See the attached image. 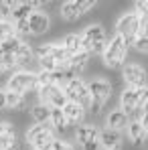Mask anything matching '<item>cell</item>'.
<instances>
[{"instance_id": "cell-26", "label": "cell", "mask_w": 148, "mask_h": 150, "mask_svg": "<svg viewBox=\"0 0 148 150\" xmlns=\"http://www.w3.org/2000/svg\"><path fill=\"white\" fill-rule=\"evenodd\" d=\"M14 67H18L14 55H8V53H4V51L0 49V73L10 71V69H14Z\"/></svg>"}, {"instance_id": "cell-15", "label": "cell", "mask_w": 148, "mask_h": 150, "mask_svg": "<svg viewBox=\"0 0 148 150\" xmlns=\"http://www.w3.org/2000/svg\"><path fill=\"white\" fill-rule=\"evenodd\" d=\"M61 112H63L67 124H81V120L85 116V108L79 105V103H75V101H67Z\"/></svg>"}, {"instance_id": "cell-21", "label": "cell", "mask_w": 148, "mask_h": 150, "mask_svg": "<svg viewBox=\"0 0 148 150\" xmlns=\"http://www.w3.org/2000/svg\"><path fill=\"white\" fill-rule=\"evenodd\" d=\"M4 100H6V108L8 110H14V112H21L26 108V96H21V93H12V91H6L4 89Z\"/></svg>"}, {"instance_id": "cell-33", "label": "cell", "mask_w": 148, "mask_h": 150, "mask_svg": "<svg viewBox=\"0 0 148 150\" xmlns=\"http://www.w3.org/2000/svg\"><path fill=\"white\" fill-rule=\"evenodd\" d=\"M77 6H79V12L85 14L87 10H91L96 6V2H91V0H77Z\"/></svg>"}, {"instance_id": "cell-9", "label": "cell", "mask_w": 148, "mask_h": 150, "mask_svg": "<svg viewBox=\"0 0 148 150\" xmlns=\"http://www.w3.org/2000/svg\"><path fill=\"white\" fill-rule=\"evenodd\" d=\"M138 28H140L138 16H136L134 12H128V14L120 16V21L116 23V35H120L124 41L132 47V43H134L136 37H138Z\"/></svg>"}, {"instance_id": "cell-4", "label": "cell", "mask_w": 148, "mask_h": 150, "mask_svg": "<svg viewBox=\"0 0 148 150\" xmlns=\"http://www.w3.org/2000/svg\"><path fill=\"white\" fill-rule=\"evenodd\" d=\"M63 93H65V98L67 101H75V103H79V105H83V108H89V89H87V83L81 79V77H73V79H69L65 85H63Z\"/></svg>"}, {"instance_id": "cell-31", "label": "cell", "mask_w": 148, "mask_h": 150, "mask_svg": "<svg viewBox=\"0 0 148 150\" xmlns=\"http://www.w3.org/2000/svg\"><path fill=\"white\" fill-rule=\"evenodd\" d=\"M51 150H75V148H73V144H71V142H65V140L55 138V140H53V144H51Z\"/></svg>"}, {"instance_id": "cell-1", "label": "cell", "mask_w": 148, "mask_h": 150, "mask_svg": "<svg viewBox=\"0 0 148 150\" xmlns=\"http://www.w3.org/2000/svg\"><path fill=\"white\" fill-rule=\"evenodd\" d=\"M128 49H130V45L124 41L120 35H116V37L106 45V51L101 53L103 65L110 67V69L124 67V65H126V57H128Z\"/></svg>"}, {"instance_id": "cell-36", "label": "cell", "mask_w": 148, "mask_h": 150, "mask_svg": "<svg viewBox=\"0 0 148 150\" xmlns=\"http://www.w3.org/2000/svg\"><path fill=\"white\" fill-rule=\"evenodd\" d=\"M142 114H148V100L142 103Z\"/></svg>"}, {"instance_id": "cell-14", "label": "cell", "mask_w": 148, "mask_h": 150, "mask_svg": "<svg viewBox=\"0 0 148 150\" xmlns=\"http://www.w3.org/2000/svg\"><path fill=\"white\" fill-rule=\"evenodd\" d=\"M98 138H99V130H98V126H93V124H81L75 130V140L81 146L98 142Z\"/></svg>"}, {"instance_id": "cell-34", "label": "cell", "mask_w": 148, "mask_h": 150, "mask_svg": "<svg viewBox=\"0 0 148 150\" xmlns=\"http://www.w3.org/2000/svg\"><path fill=\"white\" fill-rule=\"evenodd\" d=\"M138 122H140V126H142V130L146 132V136H148V114H142V116L138 118Z\"/></svg>"}, {"instance_id": "cell-27", "label": "cell", "mask_w": 148, "mask_h": 150, "mask_svg": "<svg viewBox=\"0 0 148 150\" xmlns=\"http://www.w3.org/2000/svg\"><path fill=\"white\" fill-rule=\"evenodd\" d=\"M12 37H16L14 23H12V21H2V23H0V43H2V41H8V39H12Z\"/></svg>"}, {"instance_id": "cell-18", "label": "cell", "mask_w": 148, "mask_h": 150, "mask_svg": "<svg viewBox=\"0 0 148 150\" xmlns=\"http://www.w3.org/2000/svg\"><path fill=\"white\" fill-rule=\"evenodd\" d=\"M89 53H85V51H79V53H75V55H71L69 57V63H67V67L73 71L75 75L81 73L85 67H87V63H89Z\"/></svg>"}, {"instance_id": "cell-11", "label": "cell", "mask_w": 148, "mask_h": 150, "mask_svg": "<svg viewBox=\"0 0 148 150\" xmlns=\"http://www.w3.org/2000/svg\"><path fill=\"white\" fill-rule=\"evenodd\" d=\"M26 23H28V33L35 35V37L45 35V33L49 30V26H51L49 14L43 12V10H35V12H30V16H28Z\"/></svg>"}, {"instance_id": "cell-22", "label": "cell", "mask_w": 148, "mask_h": 150, "mask_svg": "<svg viewBox=\"0 0 148 150\" xmlns=\"http://www.w3.org/2000/svg\"><path fill=\"white\" fill-rule=\"evenodd\" d=\"M49 124H51V130L53 132H65L67 130V120H65V116H63V112L61 110H53L51 108V120H49Z\"/></svg>"}, {"instance_id": "cell-30", "label": "cell", "mask_w": 148, "mask_h": 150, "mask_svg": "<svg viewBox=\"0 0 148 150\" xmlns=\"http://www.w3.org/2000/svg\"><path fill=\"white\" fill-rule=\"evenodd\" d=\"M132 47L138 51V53H148V37H138L132 43Z\"/></svg>"}, {"instance_id": "cell-10", "label": "cell", "mask_w": 148, "mask_h": 150, "mask_svg": "<svg viewBox=\"0 0 148 150\" xmlns=\"http://www.w3.org/2000/svg\"><path fill=\"white\" fill-rule=\"evenodd\" d=\"M39 100H41V103L49 105L53 110H63V105L67 103V98H65L63 89L53 85V83L43 87V89H39Z\"/></svg>"}, {"instance_id": "cell-35", "label": "cell", "mask_w": 148, "mask_h": 150, "mask_svg": "<svg viewBox=\"0 0 148 150\" xmlns=\"http://www.w3.org/2000/svg\"><path fill=\"white\" fill-rule=\"evenodd\" d=\"M6 108V100H4V91L0 89V110H4Z\"/></svg>"}, {"instance_id": "cell-17", "label": "cell", "mask_w": 148, "mask_h": 150, "mask_svg": "<svg viewBox=\"0 0 148 150\" xmlns=\"http://www.w3.org/2000/svg\"><path fill=\"white\" fill-rule=\"evenodd\" d=\"M30 12H35L33 2H12V14H10V18H12L14 23L26 21V18L30 16Z\"/></svg>"}, {"instance_id": "cell-40", "label": "cell", "mask_w": 148, "mask_h": 150, "mask_svg": "<svg viewBox=\"0 0 148 150\" xmlns=\"http://www.w3.org/2000/svg\"><path fill=\"white\" fill-rule=\"evenodd\" d=\"M30 150H35V148H30Z\"/></svg>"}, {"instance_id": "cell-5", "label": "cell", "mask_w": 148, "mask_h": 150, "mask_svg": "<svg viewBox=\"0 0 148 150\" xmlns=\"http://www.w3.org/2000/svg\"><path fill=\"white\" fill-rule=\"evenodd\" d=\"M26 140L30 142V148L35 150H51L55 140V132L47 124H37L26 130Z\"/></svg>"}, {"instance_id": "cell-28", "label": "cell", "mask_w": 148, "mask_h": 150, "mask_svg": "<svg viewBox=\"0 0 148 150\" xmlns=\"http://www.w3.org/2000/svg\"><path fill=\"white\" fill-rule=\"evenodd\" d=\"M39 61V65H41V71H47V73H53V71H57V69H63L57 61H53L51 57H43V59H37Z\"/></svg>"}, {"instance_id": "cell-24", "label": "cell", "mask_w": 148, "mask_h": 150, "mask_svg": "<svg viewBox=\"0 0 148 150\" xmlns=\"http://www.w3.org/2000/svg\"><path fill=\"white\" fill-rule=\"evenodd\" d=\"M65 51L69 53V55H75V53H79L81 49V35H77V33H71V35H67L65 39H63V43H61Z\"/></svg>"}, {"instance_id": "cell-23", "label": "cell", "mask_w": 148, "mask_h": 150, "mask_svg": "<svg viewBox=\"0 0 148 150\" xmlns=\"http://www.w3.org/2000/svg\"><path fill=\"white\" fill-rule=\"evenodd\" d=\"M30 116L37 124H49L51 120V108L45 103H37L33 110H30Z\"/></svg>"}, {"instance_id": "cell-3", "label": "cell", "mask_w": 148, "mask_h": 150, "mask_svg": "<svg viewBox=\"0 0 148 150\" xmlns=\"http://www.w3.org/2000/svg\"><path fill=\"white\" fill-rule=\"evenodd\" d=\"M87 89H89V112L91 114H99L103 103L112 98V83L106 81V79H93L87 83Z\"/></svg>"}, {"instance_id": "cell-6", "label": "cell", "mask_w": 148, "mask_h": 150, "mask_svg": "<svg viewBox=\"0 0 148 150\" xmlns=\"http://www.w3.org/2000/svg\"><path fill=\"white\" fill-rule=\"evenodd\" d=\"M33 89H37V73L33 71H16L6 81V91H12V93L25 96L26 91H33Z\"/></svg>"}, {"instance_id": "cell-39", "label": "cell", "mask_w": 148, "mask_h": 150, "mask_svg": "<svg viewBox=\"0 0 148 150\" xmlns=\"http://www.w3.org/2000/svg\"><path fill=\"white\" fill-rule=\"evenodd\" d=\"M146 4H148V0H146Z\"/></svg>"}, {"instance_id": "cell-29", "label": "cell", "mask_w": 148, "mask_h": 150, "mask_svg": "<svg viewBox=\"0 0 148 150\" xmlns=\"http://www.w3.org/2000/svg\"><path fill=\"white\" fill-rule=\"evenodd\" d=\"M47 85H51V73L39 71V73H37V91L43 89V87H47Z\"/></svg>"}, {"instance_id": "cell-8", "label": "cell", "mask_w": 148, "mask_h": 150, "mask_svg": "<svg viewBox=\"0 0 148 150\" xmlns=\"http://www.w3.org/2000/svg\"><path fill=\"white\" fill-rule=\"evenodd\" d=\"M122 79L126 83V87L130 89H140V87H146L148 81V73L146 69L138 63H128L122 67Z\"/></svg>"}, {"instance_id": "cell-38", "label": "cell", "mask_w": 148, "mask_h": 150, "mask_svg": "<svg viewBox=\"0 0 148 150\" xmlns=\"http://www.w3.org/2000/svg\"><path fill=\"white\" fill-rule=\"evenodd\" d=\"M0 150H8V148H0Z\"/></svg>"}, {"instance_id": "cell-2", "label": "cell", "mask_w": 148, "mask_h": 150, "mask_svg": "<svg viewBox=\"0 0 148 150\" xmlns=\"http://www.w3.org/2000/svg\"><path fill=\"white\" fill-rule=\"evenodd\" d=\"M106 30L101 25H89L81 33V49L89 55H101L106 51Z\"/></svg>"}, {"instance_id": "cell-7", "label": "cell", "mask_w": 148, "mask_h": 150, "mask_svg": "<svg viewBox=\"0 0 148 150\" xmlns=\"http://www.w3.org/2000/svg\"><path fill=\"white\" fill-rule=\"evenodd\" d=\"M148 100V87H140V89H130L126 87L120 96V110L126 116H130L132 112L140 110L142 103Z\"/></svg>"}, {"instance_id": "cell-13", "label": "cell", "mask_w": 148, "mask_h": 150, "mask_svg": "<svg viewBox=\"0 0 148 150\" xmlns=\"http://www.w3.org/2000/svg\"><path fill=\"white\" fill-rule=\"evenodd\" d=\"M0 148H8V150L18 148L16 132H14V126L10 122H0Z\"/></svg>"}, {"instance_id": "cell-20", "label": "cell", "mask_w": 148, "mask_h": 150, "mask_svg": "<svg viewBox=\"0 0 148 150\" xmlns=\"http://www.w3.org/2000/svg\"><path fill=\"white\" fill-rule=\"evenodd\" d=\"M108 128L110 130H116V132H120V130H124L126 126H128V116L124 114L122 110H114V112H110V116H108Z\"/></svg>"}, {"instance_id": "cell-32", "label": "cell", "mask_w": 148, "mask_h": 150, "mask_svg": "<svg viewBox=\"0 0 148 150\" xmlns=\"http://www.w3.org/2000/svg\"><path fill=\"white\" fill-rule=\"evenodd\" d=\"M0 14H2V18H4V21H8V18H10V14H12V2L0 0Z\"/></svg>"}, {"instance_id": "cell-37", "label": "cell", "mask_w": 148, "mask_h": 150, "mask_svg": "<svg viewBox=\"0 0 148 150\" xmlns=\"http://www.w3.org/2000/svg\"><path fill=\"white\" fill-rule=\"evenodd\" d=\"M2 21H4V18H2V14H0V23H2Z\"/></svg>"}, {"instance_id": "cell-16", "label": "cell", "mask_w": 148, "mask_h": 150, "mask_svg": "<svg viewBox=\"0 0 148 150\" xmlns=\"http://www.w3.org/2000/svg\"><path fill=\"white\" fill-rule=\"evenodd\" d=\"M126 132H128V138H130V142L134 144V146H140V144H144V138H146V132L142 130V126L138 120H130L128 126H126Z\"/></svg>"}, {"instance_id": "cell-25", "label": "cell", "mask_w": 148, "mask_h": 150, "mask_svg": "<svg viewBox=\"0 0 148 150\" xmlns=\"http://www.w3.org/2000/svg\"><path fill=\"white\" fill-rule=\"evenodd\" d=\"M33 57H35V55H33V47L25 41V43L21 45V49H18V53H16L14 59H16V65H23V63H28Z\"/></svg>"}, {"instance_id": "cell-12", "label": "cell", "mask_w": 148, "mask_h": 150, "mask_svg": "<svg viewBox=\"0 0 148 150\" xmlns=\"http://www.w3.org/2000/svg\"><path fill=\"white\" fill-rule=\"evenodd\" d=\"M98 142L103 150H120V146H122V134L116 132V130L106 128V130L99 132Z\"/></svg>"}, {"instance_id": "cell-19", "label": "cell", "mask_w": 148, "mask_h": 150, "mask_svg": "<svg viewBox=\"0 0 148 150\" xmlns=\"http://www.w3.org/2000/svg\"><path fill=\"white\" fill-rule=\"evenodd\" d=\"M59 14H61V18H65L67 23H75L79 16H83V14L79 12V6H77L75 0H65V2L61 4Z\"/></svg>"}]
</instances>
